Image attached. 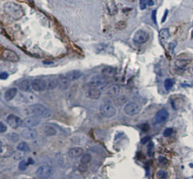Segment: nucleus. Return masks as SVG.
I'll return each instance as SVG.
<instances>
[{"instance_id": "nucleus-10", "label": "nucleus", "mask_w": 193, "mask_h": 179, "mask_svg": "<svg viewBox=\"0 0 193 179\" xmlns=\"http://www.w3.org/2000/svg\"><path fill=\"white\" fill-rule=\"evenodd\" d=\"M32 88L35 91H44L47 89V81L41 78L34 79L32 81Z\"/></svg>"}, {"instance_id": "nucleus-38", "label": "nucleus", "mask_w": 193, "mask_h": 179, "mask_svg": "<svg viewBox=\"0 0 193 179\" xmlns=\"http://www.w3.org/2000/svg\"><path fill=\"white\" fill-rule=\"evenodd\" d=\"M149 139H150V137H149V136H146V137H145V138H142V140H141V143H142V144H146V142H148V141L149 140Z\"/></svg>"}, {"instance_id": "nucleus-21", "label": "nucleus", "mask_w": 193, "mask_h": 179, "mask_svg": "<svg viewBox=\"0 0 193 179\" xmlns=\"http://www.w3.org/2000/svg\"><path fill=\"white\" fill-rule=\"evenodd\" d=\"M43 131L45 132V134L48 136H55L57 132L56 128L51 124H45L43 128Z\"/></svg>"}, {"instance_id": "nucleus-25", "label": "nucleus", "mask_w": 193, "mask_h": 179, "mask_svg": "<svg viewBox=\"0 0 193 179\" xmlns=\"http://www.w3.org/2000/svg\"><path fill=\"white\" fill-rule=\"evenodd\" d=\"M17 149L20 151H23V152H29L30 151V148H29V145L27 142H20L19 144L17 145Z\"/></svg>"}, {"instance_id": "nucleus-40", "label": "nucleus", "mask_w": 193, "mask_h": 179, "mask_svg": "<svg viewBox=\"0 0 193 179\" xmlns=\"http://www.w3.org/2000/svg\"><path fill=\"white\" fill-rule=\"evenodd\" d=\"M147 3H148V5L149 6H152V5H154V2H153V1H152V0H148Z\"/></svg>"}, {"instance_id": "nucleus-5", "label": "nucleus", "mask_w": 193, "mask_h": 179, "mask_svg": "<svg viewBox=\"0 0 193 179\" xmlns=\"http://www.w3.org/2000/svg\"><path fill=\"white\" fill-rule=\"evenodd\" d=\"M149 39V34L148 32L140 29L134 34L133 37V41L137 45H143L148 41Z\"/></svg>"}, {"instance_id": "nucleus-23", "label": "nucleus", "mask_w": 193, "mask_h": 179, "mask_svg": "<svg viewBox=\"0 0 193 179\" xmlns=\"http://www.w3.org/2000/svg\"><path fill=\"white\" fill-rule=\"evenodd\" d=\"M170 32L168 29H162L159 32V39L162 42H164L169 39Z\"/></svg>"}, {"instance_id": "nucleus-31", "label": "nucleus", "mask_w": 193, "mask_h": 179, "mask_svg": "<svg viewBox=\"0 0 193 179\" xmlns=\"http://www.w3.org/2000/svg\"><path fill=\"white\" fill-rule=\"evenodd\" d=\"M157 176H158V178H162V179L167 178V177H168V173H167L164 170H160V171H158V172H157Z\"/></svg>"}, {"instance_id": "nucleus-29", "label": "nucleus", "mask_w": 193, "mask_h": 179, "mask_svg": "<svg viewBox=\"0 0 193 179\" xmlns=\"http://www.w3.org/2000/svg\"><path fill=\"white\" fill-rule=\"evenodd\" d=\"M28 165H29V163L25 161V160H22V161L20 162L19 165H18V169L20 171H25L27 169Z\"/></svg>"}, {"instance_id": "nucleus-37", "label": "nucleus", "mask_w": 193, "mask_h": 179, "mask_svg": "<svg viewBox=\"0 0 193 179\" xmlns=\"http://www.w3.org/2000/svg\"><path fill=\"white\" fill-rule=\"evenodd\" d=\"M168 10H165V12H164V16H163V18H162V23H164V22L165 21L166 18H167V17H168Z\"/></svg>"}, {"instance_id": "nucleus-22", "label": "nucleus", "mask_w": 193, "mask_h": 179, "mask_svg": "<svg viewBox=\"0 0 193 179\" xmlns=\"http://www.w3.org/2000/svg\"><path fill=\"white\" fill-rule=\"evenodd\" d=\"M18 94V89L15 87H12L8 89L5 94V99L6 101H11L15 97V96Z\"/></svg>"}, {"instance_id": "nucleus-42", "label": "nucleus", "mask_w": 193, "mask_h": 179, "mask_svg": "<svg viewBox=\"0 0 193 179\" xmlns=\"http://www.w3.org/2000/svg\"><path fill=\"white\" fill-rule=\"evenodd\" d=\"M192 37L193 38V31H192Z\"/></svg>"}, {"instance_id": "nucleus-32", "label": "nucleus", "mask_w": 193, "mask_h": 179, "mask_svg": "<svg viewBox=\"0 0 193 179\" xmlns=\"http://www.w3.org/2000/svg\"><path fill=\"white\" fill-rule=\"evenodd\" d=\"M173 129L172 128H167L164 131V133H163V135H164V137H168L170 136V135L173 133Z\"/></svg>"}, {"instance_id": "nucleus-3", "label": "nucleus", "mask_w": 193, "mask_h": 179, "mask_svg": "<svg viewBox=\"0 0 193 179\" xmlns=\"http://www.w3.org/2000/svg\"><path fill=\"white\" fill-rule=\"evenodd\" d=\"M108 84V81L104 76H96L90 81L89 85L91 87L102 90L105 88Z\"/></svg>"}, {"instance_id": "nucleus-1", "label": "nucleus", "mask_w": 193, "mask_h": 179, "mask_svg": "<svg viewBox=\"0 0 193 179\" xmlns=\"http://www.w3.org/2000/svg\"><path fill=\"white\" fill-rule=\"evenodd\" d=\"M4 12L14 20H18L24 15L22 7L14 2H7L4 5Z\"/></svg>"}, {"instance_id": "nucleus-8", "label": "nucleus", "mask_w": 193, "mask_h": 179, "mask_svg": "<svg viewBox=\"0 0 193 179\" xmlns=\"http://www.w3.org/2000/svg\"><path fill=\"white\" fill-rule=\"evenodd\" d=\"M41 123V118L37 116H30L25 118L22 121L21 126L25 128H33L37 127Z\"/></svg>"}, {"instance_id": "nucleus-20", "label": "nucleus", "mask_w": 193, "mask_h": 179, "mask_svg": "<svg viewBox=\"0 0 193 179\" xmlns=\"http://www.w3.org/2000/svg\"><path fill=\"white\" fill-rule=\"evenodd\" d=\"M18 87L22 91L24 92H28L30 90L32 87V81H30L28 79H24V80H22L18 84Z\"/></svg>"}, {"instance_id": "nucleus-30", "label": "nucleus", "mask_w": 193, "mask_h": 179, "mask_svg": "<svg viewBox=\"0 0 193 179\" xmlns=\"http://www.w3.org/2000/svg\"><path fill=\"white\" fill-rule=\"evenodd\" d=\"M8 138L10 141H12V142H16L19 140V136L18 134H16L14 132L13 133H9V135L8 136Z\"/></svg>"}, {"instance_id": "nucleus-14", "label": "nucleus", "mask_w": 193, "mask_h": 179, "mask_svg": "<svg viewBox=\"0 0 193 179\" xmlns=\"http://www.w3.org/2000/svg\"><path fill=\"white\" fill-rule=\"evenodd\" d=\"M121 92V87L118 84H113L111 87H109L107 91L106 92V94L109 97H116Z\"/></svg>"}, {"instance_id": "nucleus-39", "label": "nucleus", "mask_w": 193, "mask_h": 179, "mask_svg": "<svg viewBox=\"0 0 193 179\" xmlns=\"http://www.w3.org/2000/svg\"><path fill=\"white\" fill-rule=\"evenodd\" d=\"M175 46H176V42L170 43V44H169V49L170 50V51H173V50H174V48L175 47Z\"/></svg>"}, {"instance_id": "nucleus-24", "label": "nucleus", "mask_w": 193, "mask_h": 179, "mask_svg": "<svg viewBox=\"0 0 193 179\" xmlns=\"http://www.w3.org/2000/svg\"><path fill=\"white\" fill-rule=\"evenodd\" d=\"M58 87V81L57 79H55L54 78H50L47 81V89L48 90H54Z\"/></svg>"}, {"instance_id": "nucleus-13", "label": "nucleus", "mask_w": 193, "mask_h": 179, "mask_svg": "<svg viewBox=\"0 0 193 179\" xmlns=\"http://www.w3.org/2000/svg\"><path fill=\"white\" fill-rule=\"evenodd\" d=\"M37 131L32 128L24 129L21 132V136L27 140H33L37 137Z\"/></svg>"}, {"instance_id": "nucleus-9", "label": "nucleus", "mask_w": 193, "mask_h": 179, "mask_svg": "<svg viewBox=\"0 0 193 179\" xmlns=\"http://www.w3.org/2000/svg\"><path fill=\"white\" fill-rule=\"evenodd\" d=\"M125 113L128 115H134L140 111V106L134 102H130L125 105L124 108Z\"/></svg>"}, {"instance_id": "nucleus-6", "label": "nucleus", "mask_w": 193, "mask_h": 179, "mask_svg": "<svg viewBox=\"0 0 193 179\" xmlns=\"http://www.w3.org/2000/svg\"><path fill=\"white\" fill-rule=\"evenodd\" d=\"M100 112L106 118H112L116 115V109L109 104H104L100 106Z\"/></svg>"}, {"instance_id": "nucleus-4", "label": "nucleus", "mask_w": 193, "mask_h": 179, "mask_svg": "<svg viewBox=\"0 0 193 179\" xmlns=\"http://www.w3.org/2000/svg\"><path fill=\"white\" fill-rule=\"evenodd\" d=\"M53 174H54L53 168L48 165H41L36 170V175L39 178H48L52 176Z\"/></svg>"}, {"instance_id": "nucleus-11", "label": "nucleus", "mask_w": 193, "mask_h": 179, "mask_svg": "<svg viewBox=\"0 0 193 179\" xmlns=\"http://www.w3.org/2000/svg\"><path fill=\"white\" fill-rule=\"evenodd\" d=\"M169 117V113L165 109H162L156 113L154 118V124H161L165 122Z\"/></svg>"}, {"instance_id": "nucleus-33", "label": "nucleus", "mask_w": 193, "mask_h": 179, "mask_svg": "<svg viewBox=\"0 0 193 179\" xmlns=\"http://www.w3.org/2000/svg\"><path fill=\"white\" fill-rule=\"evenodd\" d=\"M6 131H7V127H6V125H5L3 122H1L0 123V132H1V133H3V132H6Z\"/></svg>"}, {"instance_id": "nucleus-35", "label": "nucleus", "mask_w": 193, "mask_h": 179, "mask_svg": "<svg viewBox=\"0 0 193 179\" xmlns=\"http://www.w3.org/2000/svg\"><path fill=\"white\" fill-rule=\"evenodd\" d=\"M140 7L141 10H144L146 8V2L145 0H140Z\"/></svg>"}, {"instance_id": "nucleus-15", "label": "nucleus", "mask_w": 193, "mask_h": 179, "mask_svg": "<svg viewBox=\"0 0 193 179\" xmlns=\"http://www.w3.org/2000/svg\"><path fill=\"white\" fill-rule=\"evenodd\" d=\"M58 81V87L61 90H66L70 85L71 81L67 78L66 76H61L57 79Z\"/></svg>"}, {"instance_id": "nucleus-18", "label": "nucleus", "mask_w": 193, "mask_h": 179, "mask_svg": "<svg viewBox=\"0 0 193 179\" xmlns=\"http://www.w3.org/2000/svg\"><path fill=\"white\" fill-rule=\"evenodd\" d=\"M102 75L106 78H112L116 74V69L111 66H106L102 69Z\"/></svg>"}, {"instance_id": "nucleus-2", "label": "nucleus", "mask_w": 193, "mask_h": 179, "mask_svg": "<svg viewBox=\"0 0 193 179\" xmlns=\"http://www.w3.org/2000/svg\"><path fill=\"white\" fill-rule=\"evenodd\" d=\"M29 109L33 115L40 118H48L51 116V110L41 104H33L29 106Z\"/></svg>"}, {"instance_id": "nucleus-41", "label": "nucleus", "mask_w": 193, "mask_h": 179, "mask_svg": "<svg viewBox=\"0 0 193 179\" xmlns=\"http://www.w3.org/2000/svg\"><path fill=\"white\" fill-rule=\"evenodd\" d=\"M28 163H32V164H33L34 163V162H33V160H32V159H29V162H28Z\"/></svg>"}, {"instance_id": "nucleus-12", "label": "nucleus", "mask_w": 193, "mask_h": 179, "mask_svg": "<svg viewBox=\"0 0 193 179\" xmlns=\"http://www.w3.org/2000/svg\"><path fill=\"white\" fill-rule=\"evenodd\" d=\"M6 122L12 129H18L21 125V120L14 115H9L6 118Z\"/></svg>"}, {"instance_id": "nucleus-36", "label": "nucleus", "mask_w": 193, "mask_h": 179, "mask_svg": "<svg viewBox=\"0 0 193 179\" xmlns=\"http://www.w3.org/2000/svg\"><path fill=\"white\" fill-rule=\"evenodd\" d=\"M156 12H157L156 10H153L152 12V19L153 20V22H154L155 24H157V21H156Z\"/></svg>"}, {"instance_id": "nucleus-27", "label": "nucleus", "mask_w": 193, "mask_h": 179, "mask_svg": "<svg viewBox=\"0 0 193 179\" xmlns=\"http://www.w3.org/2000/svg\"><path fill=\"white\" fill-rule=\"evenodd\" d=\"M188 64H189V61L185 60H178L175 62L176 66L179 68H185Z\"/></svg>"}, {"instance_id": "nucleus-7", "label": "nucleus", "mask_w": 193, "mask_h": 179, "mask_svg": "<svg viewBox=\"0 0 193 179\" xmlns=\"http://www.w3.org/2000/svg\"><path fill=\"white\" fill-rule=\"evenodd\" d=\"M2 58L6 61H9L12 62H17L19 61L20 58L18 54L12 50L10 49H4L2 51Z\"/></svg>"}, {"instance_id": "nucleus-16", "label": "nucleus", "mask_w": 193, "mask_h": 179, "mask_svg": "<svg viewBox=\"0 0 193 179\" xmlns=\"http://www.w3.org/2000/svg\"><path fill=\"white\" fill-rule=\"evenodd\" d=\"M84 150L83 148L80 147H75V148H70L68 151L69 156L72 158H77L79 157L83 154Z\"/></svg>"}, {"instance_id": "nucleus-34", "label": "nucleus", "mask_w": 193, "mask_h": 179, "mask_svg": "<svg viewBox=\"0 0 193 179\" xmlns=\"http://www.w3.org/2000/svg\"><path fill=\"white\" fill-rule=\"evenodd\" d=\"M8 78V73L6 72H1V74H0V79H2V80H5L7 78Z\"/></svg>"}, {"instance_id": "nucleus-19", "label": "nucleus", "mask_w": 193, "mask_h": 179, "mask_svg": "<svg viewBox=\"0 0 193 179\" xmlns=\"http://www.w3.org/2000/svg\"><path fill=\"white\" fill-rule=\"evenodd\" d=\"M82 75V72L78 70H72L70 72H68L66 74V77L67 78H69L71 81H73L78 80V78H80Z\"/></svg>"}, {"instance_id": "nucleus-43", "label": "nucleus", "mask_w": 193, "mask_h": 179, "mask_svg": "<svg viewBox=\"0 0 193 179\" xmlns=\"http://www.w3.org/2000/svg\"><path fill=\"white\" fill-rule=\"evenodd\" d=\"M192 26H193V24H192Z\"/></svg>"}, {"instance_id": "nucleus-17", "label": "nucleus", "mask_w": 193, "mask_h": 179, "mask_svg": "<svg viewBox=\"0 0 193 179\" xmlns=\"http://www.w3.org/2000/svg\"><path fill=\"white\" fill-rule=\"evenodd\" d=\"M101 96V91L98 88L91 87L87 92V96L91 99H98Z\"/></svg>"}, {"instance_id": "nucleus-26", "label": "nucleus", "mask_w": 193, "mask_h": 179, "mask_svg": "<svg viewBox=\"0 0 193 179\" xmlns=\"http://www.w3.org/2000/svg\"><path fill=\"white\" fill-rule=\"evenodd\" d=\"M81 163L87 165L91 161V156L89 154H82V157H81Z\"/></svg>"}, {"instance_id": "nucleus-28", "label": "nucleus", "mask_w": 193, "mask_h": 179, "mask_svg": "<svg viewBox=\"0 0 193 179\" xmlns=\"http://www.w3.org/2000/svg\"><path fill=\"white\" fill-rule=\"evenodd\" d=\"M174 80H172V79H170V78H167L165 81H164V87H165V89L167 90H170L172 88V87L174 86Z\"/></svg>"}]
</instances>
